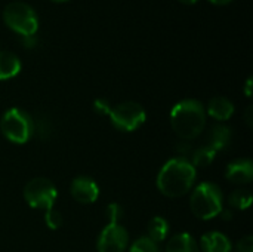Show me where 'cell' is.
<instances>
[{"label":"cell","instance_id":"obj_1","mask_svg":"<svg viewBox=\"0 0 253 252\" xmlns=\"http://www.w3.org/2000/svg\"><path fill=\"white\" fill-rule=\"evenodd\" d=\"M196 178L197 171L188 159L173 157L162 166L157 175V189L165 196L176 199L193 189Z\"/></svg>","mask_w":253,"mask_h":252},{"label":"cell","instance_id":"obj_2","mask_svg":"<svg viewBox=\"0 0 253 252\" xmlns=\"http://www.w3.org/2000/svg\"><path fill=\"white\" fill-rule=\"evenodd\" d=\"M170 126L182 140L197 138L206 126V110L197 100H182L170 111Z\"/></svg>","mask_w":253,"mask_h":252},{"label":"cell","instance_id":"obj_3","mask_svg":"<svg viewBox=\"0 0 253 252\" xmlns=\"http://www.w3.org/2000/svg\"><path fill=\"white\" fill-rule=\"evenodd\" d=\"M224 205V196L221 189L213 183L199 184L190 199L193 214L200 220H212L221 215Z\"/></svg>","mask_w":253,"mask_h":252},{"label":"cell","instance_id":"obj_4","mask_svg":"<svg viewBox=\"0 0 253 252\" xmlns=\"http://www.w3.org/2000/svg\"><path fill=\"white\" fill-rule=\"evenodd\" d=\"M34 119L22 108H9L0 120L4 138L13 144H25L34 134Z\"/></svg>","mask_w":253,"mask_h":252},{"label":"cell","instance_id":"obj_5","mask_svg":"<svg viewBox=\"0 0 253 252\" xmlns=\"http://www.w3.org/2000/svg\"><path fill=\"white\" fill-rule=\"evenodd\" d=\"M4 24L15 31L16 34L22 36H36L39 30V18L34 9L24 3V1H13L4 7L3 12Z\"/></svg>","mask_w":253,"mask_h":252},{"label":"cell","instance_id":"obj_6","mask_svg":"<svg viewBox=\"0 0 253 252\" xmlns=\"http://www.w3.org/2000/svg\"><path fill=\"white\" fill-rule=\"evenodd\" d=\"M108 116L113 126L123 132L136 131L147 120V113L144 107L135 101H126L111 107Z\"/></svg>","mask_w":253,"mask_h":252},{"label":"cell","instance_id":"obj_7","mask_svg":"<svg viewBox=\"0 0 253 252\" xmlns=\"http://www.w3.org/2000/svg\"><path fill=\"white\" fill-rule=\"evenodd\" d=\"M58 198V190L47 178H33L24 187V199L28 206L40 211H49L53 208Z\"/></svg>","mask_w":253,"mask_h":252},{"label":"cell","instance_id":"obj_8","mask_svg":"<svg viewBox=\"0 0 253 252\" xmlns=\"http://www.w3.org/2000/svg\"><path fill=\"white\" fill-rule=\"evenodd\" d=\"M129 244V235L123 226L107 224L98 238V252H125Z\"/></svg>","mask_w":253,"mask_h":252},{"label":"cell","instance_id":"obj_9","mask_svg":"<svg viewBox=\"0 0 253 252\" xmlns=\"http://www.w3.org/2000/svg\"><path fill=\"white\" fill-rule=\"evenodd\" d=\"M70 193L74 201L87 205L99 198V186L90 177H77L70 184Z\"/></svg>","mask_w":253,"mask_h":252},{"label":"cell","instance_id":"obj_10","mask_svg":"<svg viewBox=\"0 0 253 252\" xmlns=\"http://www.w3.org/2000/svg\"><path fill=\"white\" fill-rule=\"evenodd\" d=\"M225 177L233 184H249L253 180V163L251 159H237L227 166Z\"/></svg>","mask_w":253,"mask_h":252},{"label":"cell","instance_id":"obj_11","mask_svg":"<svg viewBox=\"0 0 253 252\" xmlns=\"http://www.w3.org/2000/svg\"><path fill=\"white\" fill-rule=\"evenodd\" d=\"M208 113L215 120L225 122L234 114V104L225 97H213L208 104Z\"/></svg>","mask_w":253,"mask_h":252},{"label":"cell","instance_id":"obj_12","mask_svg":"<svg viewBox=\"0 0 253 252\" xmlns=\"http://www.w3.org/2000/svg\"><path fill=\"white\" fill-rule=\"evenodd\" d=\"M231 129L225 125H215L208 134V147L213 151L225 150L231 143Z\"/></svg>","mask_w":253,"mask_h":252},{"label":"cell","instance_id":"obj_13","mask_svg":"<svg viewBox=\"0 0 253 252\" xmlns=\"http://www.w3.org/2000/svg\"><path fill=\"white\" fill-rule=\"evenodd\" d=\"M230 239L219 232H209L202 236V250L205 252H231Z\"/></svg>","mask_w":253,"mask_h":252},{"label":"cell","instance_id":"obj_14","mask_svg":"<svg viewBox=\"0 0 253 252\" xmlns=\"http://www.w3.org/2000/svg\"><path fill=\"white\" fill-rule=\"evenodd\" d=\"M21 71L19 58L9 50L0 49V80H9Z\"/></svg>","mask_w":253,"mask_h":252},{"label":"cell","instance_id":"obj_15","mask_svg":"<svg viewBox=\"0 0 253 252\" xmlns=\"http://www.w3.org/2000/svg\"><path fill=\"white\" fill-rule=\"evenodd\" d=\"M166 252H200V248L191 235L179 233L170 238L166 245Z\"/></svg>","mask_w":253,"mask_h":252},{"label":"cell","instance_id":"obj_16","mask_svg":"<svg viewBox=\"0 0 253 252\" xmlns=\"http://www.w3.org/2000/svg\"><path fill=\"white\" fill-rule=\"evenodd\" d=\"M169 235V223L163 217H154L148 223V238L156 244L163 242Z\"/></svg>","mask_w":253,"mask_h":252},{"label":"cell","instance_id":"obj_17","mask_svg":"<svg viewBox=\"0 0 253 252\" xmlns=\"http://www.w3.org/2000/svg\"><path fill=\"white\" fill-rule=\"evenodd\" d=\"M215 154H216V151H213L208 146H203V147H199V149L193 150L190 162H191V165L194 168H206L213 162Z\"/></svg>","mask_w":253,"mask_h":252},{"label":"cell","instance_id":"obj_18","mask_svg":"<svg viewBox=\"0 0 253 252\" xmlns=\"http://www.w3.org/2000/svg\"><path fill=\"white\" fill-rule=\"evenodd\" d=\"M228 203H230V206H233L239 211L248 209L252 203V195L249 190H236L230 195Z\"/></svg>","mask_w":253,"mask_h":252},{"label":"cell","instance_id":"obj_19","mask_svg":"<svg viewBox=\"0 0 253 252\" xmlns=\"http://www.w3.org/2000/svg\"><path fill=\"white\" fill-rule=\"evenodd\" d=\"M129 252H160L159 245L151 241L148 236H141L132 247Z\"/></svg>","mask_w":253,"mask_h":252},{"label":"cell","instance_id":"obj_20","mask_svg":"<svg viewBox=\"0 0 253 252\" xmlns=\"http://www.w3.org/2000/svg\"><path fill=\"white\" fill-rule=\"evenodd\" d=\"M105 217L108 220V224H119L120 218L123 217V209L119 203H110L105 208Z\"/></svg>","mask_w":253,"mask_h":252},{"label":"cell","instance_id":"obj_21","mask_svg":"<svg viewBox=\"0 0 253 252\" xmlns=\"http://www.w3.org/2000/svg\"><path fill=\"white\" fill-rule=\"evenodd\" d=\"M44 223H46V226L50 230H56L62 224V215L56 209L52 208V209L46 211V214H44Z\"/></svg>","mask_w":253,"mask_h":252},{"label":"cell","instance_id":"obj_22","mask_svg":"<svg viewBox=\"0 0 253 252\" xmlns=\"http://www.w3.org/2000/svg\"><path fill=\"white\" fill-rule=\"evenodd\" d=\"M34 122V132L40 137V138H47L50 135V131H52V126L49 123L47 119H43V117H39Z\"/></svg>","mask_w":253,"mask_h":252},{"label":"cell","instance_id":"obj_23","mask_svg":"<svg viewBox=\"0 0 253 252\" xmlns=\"http://www.w3.org/2000/svg\"><path fill=\"white\" fill-rule=\"evenodd\" d=\"M237 251L239 252H253V238L245 236L237 242Z\"/></svg>","mask_w":253,"mask_h":252},{"label":"cell","instance_id":"obj_24","mask_svg":"<svg viewBox=\"0 0 253 252\" xmlns=\"http://www.w3.org/2000/svg\"><path fill=\"white\" fill-rule=\"evenodd\" d=\"M93 108H95V111L99 113V114H108L110 110H111V105H110L108 101H105V100H96V101L93 102Z\"/></svg>","mask_w":253,"mask_h":252},{"label":"cell","instance_id":"obj_25","mask_svg":"<svg viewBox=\"0 0 253 252\" xmlns=\"http://www.w3.org/2000/svg\"><path fill=\"white\" fill-rule=\"evenodd\" d=\"M176 151H178L179 157L187 159V156L193 153V149H191V146H190L188 143H179L178 147H176Z\"/></svg>","mask_w":253,"mask_h":252},{"label":"cell","instance_id":"obj_26","mask_svg":"<svg viewBox=\"0 0 253 252\" xmlns=\"http://www.w3.org/2000/svg\"><path fill=\"white\" fill-rule=\"evenodd\" d=\"M21 42H22V45H24L25 48H28V49L34 48L36 43H37L36 36H22V37H21Z\"/></svg>","mask_w":253,"mask_h":252},{"label":"cell","instance_id":"obj_27","mask_svg":"<svg viewBox=\"0 0 253 252\" xmlns=\"http://www.w3.org/2000/svg\"><path fill=\"white\" fill-rule=\"evenodd\" d=\"M245 119L248 122L249 126H252V120H253V107H248L246 110V114H245Z\"/></svg>","mask_w":253,"mask_h":252},{"label":"cell","instance_id":"obj_28","mask_svg":"<svg viewBox=\"0 0 253 252\" xmlns=\"http://www.w3.org/2000/svg\"><path fill=\"white\" fill-rule=\"evenodd\" d=\"M245 94H246V97H249V98H251V95H252V77H249V79H248V82H246Z\"/></svg>","mask_w":253,"mask_h":252},{"label":"cell","instance_id":"obj_29","mask_svg":"<svg viewBox=\"0 0 253 252\" xmlns=\"http://www.w3.org/2000/svg\"><path fill=\"white\" fill-rule=\"evenodd\" d=\"M221 214L224 215V217H222L224 220H231V218H233V214H231V211H224V209H222V211H221Z\"/></svg>","mask_w":253,"mask_h":252},{"label":"cell","instance_id":"obj_30","mask_svg":"<svg viewBox=\"0 0 253 252\" xmlns=\"http://www.w3.org/2000/svg\"><path fill=\"white\" fill-rule=\"evenodd\" d=\"M211 3H213V4H228V3H231L233 0H209Z\"/></svg>","mask_w":253,"mask_h":252},{"label":"cell","instance_id":"obj_31","mask_svg":"<svg viewBox=\"0 0 253 252\" xmlns=\"http://www.w3.org/2000/svg\"><path fill=\"white\" fill-rule=\"evenodd\" d=\"M181 3H184V4H194V3H197L199 0H179Z\"/></svg>","mask_w":253,"mask_h":252},{"label":"cell","instance_id":"obj_32","mask_svg":"<svg viewBox=\"0 0 253 252\" xmlns=\"http://www.w3.org/2000/svg\"><path fill=\"white\" fill-rule=\"evenodd\" d=\"M52 1H56V3H64V1H68V0H52Z\"/></svg>","mask_w":253,"mask_h":252}]
</instances>
